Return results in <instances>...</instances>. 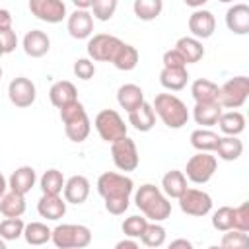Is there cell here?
I'll return each instance as SVG.
<instances>
[{"instance_id":"cell-1","label":"cell","mask_w":249,"mask_h":249,"mask_svg":"<svg viewBox=\"0 0 249 249\" xmlns=\"http://www.w3.org/2000/svg\"><path fill=\"white\" fill-rule=\"evenodd\" d=\"M134 183L128 175L117 171H105L97 179V193L105 200V210L113 216H121L128 210Z\"/></svg>"},{"instance_id":"cell-2","label":"cell","mask_w":249,"mask_h":249,"mask_svg":"<svg viewBox=\"0 0 249 249\" xmlns=\"http://www.w3.org/2000/svg\"><path fill=\"white\" fill-rule=\"evenodd\" d=\"M134 204L140 208L146 220L152 222H163L171 216V202L161 193L160 187L152 183H144L134 193Z\"/></svg>"},{"instance_id":"cell-3","label":"cell","mask_w":249,"mask_h":249,"mask_svg":"<svg viewBox=\"0 0 249 249\" xmlns=\"http://www.w3.org/2000/svg\"><path fill=\"white\" fill-rule=\"evenodd\" d=\"M152 109L167 128H183L189 121L187 105L173 93H158Z\"/></svg>"},{"instance_id":"cell-4","label":"cell","mask_w":249,"mask_h":249,"mask_svg":"<svg viewBox=\"0 0 249 249\" xmlns=\"http://www.w3.org/2000/svg\"><path fill=\"white\" fill-rule=\"evenodd\" d=\"M60 119H62L64 132H66L68 140L84 142L89 136L91 123H89V117H88V113H86V109L80 101H74V103L62 107L60 109Z\"/></svg>"},{"instance_id":"cell-5","label":"cell","mask_w":249,"mask_h":249,"mask_svg":"<svg viewBox=\"0 0 249 249\" xmlns=\"http://www.w3.org/2000/svg\"><path fill=\"white\" fill-rule=\"evenodd\" d=\"M51 241L56 249H84L91 243V230L82 224H60L53 230Z\"/></svg>"},{"instance_id":"cell-6","label":"cell","mask_w":249,"mask_h":249,"mask_svg":"<svg viewBox=\"0 0 249 249\" xmlns=\"http://www.w3.org/2000/svg\"><path fill=\"white\" fill-rule=\"evenodd\" d=\"M249 97V78L233 76L222 88H218V103L222 109H239Z\"/></svg>"},{"instance_id":"cell-7","label":"cell","mask_w":249,"mask_h":249,"mask_svg":"<svg viewBox=\"0 0 249 249\" xmlns=\"http://www.w3.org/2000/svg\"><path fill=\"white\" fill-rule=\"evenodd\" d=\"M93 126H95L97 134L101 136V140L111 142V144L126 136V124H124L123 117L115 109H103V111H99L95 115Z\"/></svg>"},{"instance_id":"cell-8","label":"cell","mask_w":249,"mask_h":249,"mask_svg":"<svg viewBox=\"0 0 249 249\" xmlns=\"http://www.w3.org/2000/svg\"><path fill=\"white\" fill-rule=\"evenodd\" d=\"M216 167H218V160L212 156V154H206V152H196L189 161H187V167H185V177L195 183V185H204L212 179V175L216 173Z\"/></svg>"},{"instance_id":"cell-9","label":"cell","mask_w":249,"mask_h":249,"mask_svg":"<svg viewBox=\"0 0 249 249\" xmlns=\"http://www.w3.org/2000/svg\"><path fill=\"white\" fill-rule=\"evenodd\" d=\"M123 41L115 35L109 33H97L93 37H89L88 41V56L89 60H97V62H111L117 54V51L121 49Z\"/></svg>"},{"instance_id":"cell-10","label":"cell","mask_w":249,"mask_h":249,"mask_svg":"<svg viewBox=\"0 0 249 249\" xmlns=\"http://www.w3.org/2000/svg\"><path fill=\"white\" fill-rule=\"evenodd\" d=\"M111 156H113V163L117 165V169L121 171H134L140 163V156H138V148L134 144L132 138L124 136L117 142L111 144Z\"/></svg>"},{"instance_id":"cell-11","label":"cell","mask_w":249,"mask_h":249,"mask_svg":"<svg viewBox=\"0 0 249 249\" xmlns=\"http://www.w3.org/2000/svg\"><path fill=\"white\" fill-rule=\"evenodd\" d=\"M179 208L187 216H206L212 210V196L200 189H187L179 198Z\"/></svg>"},{"instance_id":"cell-12","label":"cell","mask_w":249,"mask_h":249,"mask_svg":"<svg viewBox=\"0 0 249 249\" xmlns=\"http://www.w3.org/2000/svg\"><path fill=\"white\" fill-rule=\"evenodd\" d=\"M8 97L12 101V105L19 107V109H25V107H31L35 103V97H37V89H35V84L25 78V76H18L14 78L10 84H8Z\"/></svg>"},{"instance_id":"cell-13","label":"cell","mask_w":249,"mask_h":249,"mask_svg":"<svg viewBox=\"0 0 249 249\" xmlns=\"http://www.w3.org/2000/svg\"><path fill=\"white\" fill-rule=\"evenodd\" d=\"M29 12L47 23H60L66 18V4L62 0H29Z\"/></svg>"},{"instance_id":"cell-14","label":"cell","mask_w":249,"mask_h":249,"mask_svg":"<svg viewBox=\"0 0 249 249\" xmlns=\"http://www.w3.org/2000/svg\"><path fill=\"white\" fill-rule=\"evenodd\" d=\"M216 29V18L210 10H195L191 16H189V31H191V37L195 39H208L212 37Z\"/></svg>"},{"instance_id":"cell-15","label":"cell","mask_w":249,"mask_h":249,"mask_svg":"<svg viewBox=\"0 0 249 249\" xmlns=\"http://www.w3.org/2000/svg\"><path fill=\"white\" fill-rule=\"evenodd\" d=\"M66 29L74 39H88L93 33V18L89 10H74L68 16Z\"/></svg>"},{"instance_id":"cell-16","label":"cell","mask_w":249,"mask_h":249,"mask_svg":"<svg viewBox=\"0 0 249 249\" xmlns=\"http://www.w3.org/2000/svg\"><path fill=\"white\" fill-rule=\"evenodd\" d=\"M226 25L235 35H247L249 33V6L243 2L230 6L226 12Z\"/></svg>"},{"instance_id":"cell-17","label":"cell","mask_w":249,"mask_h":249,"mask_svg":"<svg viewBox=\"0 0 249 249\" xmlns=\"http://www.w3.org/2000/svg\"><path fill=\"white\" fill-rule=\"evenodd\" d=\"M21 47H23V51H25L27 56H31V58H41V56H45V54L49 53V49H51V39H49V35H47L45 31H41V29H31V31L25 33Z\"/></svg>"},{"instance_id":"cell-18","label":"cell","mask_w":249,"mask_h":249,"mask_svg":"<svg viewBox=\"0 0 249 249\" xmlns=\"http://www.w3.org/2000/svg\"><path fill=\"white\" fill-rule=\"evenodd\" d=\"M89 187L91 185H89L88 177H84V175H72L70 179H66L64 189H62L64 200L70 202V204H82V202H86L88 196H89Z\"/></svg>"},{"instance_id":"cell-19","label":"cell","mask_w":249,"mask_h":249,"mask_svg":"<svg viewBox=\"0 0 249 249\" xmlns=\"http://www.w3.org/2000/svg\"><path fill=\"white\" fill-rule=\"evenodd\" d=\"M37 212L45 220H60L66 214V200L60 195H41L37 202Z\"/></svg>"},{"instance_id":"cell-20","label":"cell","mask_w":249,"mask_h":249,"mask_svg":"<svg viewBox=\"0 0 249 249\" xmlns=\"http://www.w3.org/2000/svg\"><path fill=\"white\" fill-rule=\"evenodd\" d=\"M49 99L51 103L56 107V109H62L74 101H78V89L72 82L68 80H60V82H54L49 89Z\"/></svg>"},{"instance_id":"cell-21","label":"cell","mask_w":249,"mask_h":249,"mask_svg":"<svg viewBox=\"0 0 249 249\" xmlns=\"http://www.w3.org/2000/svg\"><path fill=\"white\" fill-rule=\"evenodd\" d=\"M35 181H37L35 169H33L31 165H21V167H18V169L10 175L8 187H10V191H14V193L25 196V195L35 187Z\"/></svg>"},{"instance_id":"cell-22","label":"cell","mask_w":249,"mask_h":249,"mask_svg":"<svg viewBox=\"0 0 249 249\" xmlns=\"http://www.w3.org/2000/svg\"><path fill=\"white\" fill-rule=\"evenodd\" d=\"M117 101L126 113H132L144 103V91L136 84H123L117 89Z\"/></svg>"},{"instance_id":"cell-23","label":"cell","mask_w":249,"mask_h":249,"mask_svg":"<svg viewBox=\"0 0 249 249\" xmlns=\"http://www.w3.org/2000/svg\"><path fill=\"white\" fill-rule=\"evenodd\" d=\"M187 189V177L179 169H171L161 177V193L167 198H179Z\"/></svg>"},{"instance_id":"cell-24","label":"cell","mask_w":249,"mask_h":249,"mask_svg":"<svg viewBox=\"0 0 249 249\" xmlns=\"http://www.w3.org/2000/svg\"><path fill=\"white\" fill-rule=\"evenodd\" d=\"M195 103H218V84L208 78H196L191 86Z\"/></svg>"},{"instance_id":"cell-25","label":"cell","mask_w":249,"mask_h":249,"mask_svg":"<svg viewBox=\"0 0 249 249\" xmlns=\"http://www.w3.org/2000/svg\"><path fill=\"white\" fill-rule=\"evenodd\" d=\"M222 107L220 103H195V109H193V119L196 124H200L202 128H208V126H214L218 124V119L222 115Z\"/></svg>"},{"instance_id":"cell-26","label":"cell","mask_w":249,"mask_h":249,"mask_svg":"<svg viewBox=\"0 0 249 249\" xmlns=\"http://www.w3.org/2000/svg\"><path fill=\"white\" fill-rule=\"evenodd\" d=\"M175 51L183 56L185 64H195L204 56V47L195 37H181L175 43Z\"/></svg>"},{"instance_id":"cell-27","label":"cell","mask_w":249,"mask_h":249,"mask_svg":"<svg viewBox=\"0 0 249 249\" xmlns=\"http://www.w3.org/2000/svg\"><path fill=\"white\" fill-rule=\"evenodd\" d=\"M128 123H130L136 130H140V132L152 130L154 124H156V113H154V109H152V103L144 101L138 109H134L132 113H128Z\"/></svg>"},{"instance_id":"cell-28","label":"cell","mask_w":249,"mask_h":249,"mask_svg":"<svg viewBox=\"0 0 249 249\" xmlns=\"http://www.w3.org/2000/svg\"><path fill=\"white\" fill-rule=\"evenodd\" d=\"M214 152L224 161H235L243 154V142L237 136H220Z\"/></svg>"},{"instance_id":"cell-29","label":"cell","mask_w":249,"mask_h":249,"mask_svg":"<svg viewBox=\"0 0 249 249\" xmlns=\"http://www.w3.org/2000/svg\"><path fill=\"white\" fill-rule=\"evenodd\" d=\"M189 72L187 68H161L160 72V84L169 91H179L187 86Z\"/></svg>"},{"instance_id":"cell-30","label":"cell","mask_w":249,"mask_h":249,"mask_svg":"<svg viewBox=\"0 0 249 249\" xmlns=\"http://www.w3.org/2000/svg\"><path fill=\"white\" fill-rule=\"evenodd\" d=\"M218 126L226 136H239L245 130V117L239 111H226L220 115Z\"/></svg>"},{"instance_id":"cell-31","label":"cell","mask_w":249,"mask_h":249,"mask_svg":"<svg viewBox=\"0 0 249 249\" xmlns=\"http://www.w3.org/2000/svg\"><path fill=\"white\" fill-rule=\"evenodd\" d=\"M25 212V196L18 195L14 191H8L0 198V214L6 218H21Z\"/></svg>"},{"instance_id":"cell-32","label":"cell","mask_w":249,"mask_h":249,"mask_svg":"<svg viewBox=\"0 0 249 249\" xmlns=\"http://www.w3.org/2000/svg\"><path fill=\"white\" fill-rule=\"evenodd\" d=\"M111 64H113L117 70H123V72L134 70L136 64H138V51H136V47H132V45H128V43L123 41V45H121V49L117 51V54H115V58L111 60Z\"/></svg>"},{"instance_id":"cell-33","label":"cell","mask_w":249,"mask_h":249,"mask_svg":"<svg viewBox=\"0 0 249 249\" xmlns=\"http://www.w3.org/2000/svg\"><path fill=\"white\" fill-rule=\"evenodd\" d=\"M218 134L210 128H196L191 132V146L196 150V152H214L216 150V144H218Z\"/></svg>"},{"instance_id":"cell-34","label":"cell","mask_w":249,"mask_h":249,"mask_svg":"<svg viewBox=\"0 0 249 249\" xmlns=\"http://www.w3.org/2000/svg\"><path fill=\"white\" fill-rule=\"evenodd\" d=\"M51 233L53 230L47 228V224L43 222H31V224H25L23 228V239L27 241V245H33V247H39L51 241Z\"/></svg>"},{"instance_id":"cell-35","label":"cell","mask_w":249,"mask_h":249,"mask_svg":"<svg viewBox=\"0 0 249 249\" xmlns=\"http://www.w3.org/2000/svg\"><path fill=\"white\" fill-rule=\"evenodd\" d=\"M64 183H66V179H64L62 171H58V169H47L39 179L43 195H60L64 189Z\"/></svg>"},{"instance_id":"cell-36","label":"cell","mask_w":249,"mask_h":249,"mask_svg":"<svg viewBox=\"0 0 249 249\" xmlns=\"http://www.w3.org/2000/svg\"><path fill=\"white\" fill-rule=\"evenodd\" d=\"M132 10H134V16L142 21H152L156 19L161 10H163V2L161 0H134L132 4Z\"/></svg>"},{"instance_id":"cell-37","label":"cell","mask_w":249,"mask_h":249,"mask_svg":"<svg viewBox=\"0 0 249 249\" xmlns=\"http://www.w3.org/2000/svg\"><path fill=\"white\" fill-rule=\"evenodd\" d=\"M165 237H167L165 228H163L160 222H152V224L146 226V230H144V233H142L140 239H142V243H144L146 247L156 249V247H161V245L165 243Z\"/></svg>"},{"instance_id":"cell-38","label":"cell","mask_w":249,"mask_h":249,"mask_svg":"<svg viewBox=\"0 0 249 249\" xmlns=\"http://www.w3.org/2000/svg\"><path fill=\"white\" fill-rule=\"evenodd\" d=\"M23 220L21 218H6L0 222V239L4 241H16L23 235Z\"/></svg>"},{"instance_id":"cell-39","label":"cell","mask_w":249,"mask_h":249,"mask_svg":"<svg viewBox=\"0 0 249 249\" xmlns=\"http://www.w3.org/2000/svg\"><path fill=\"white\" fill-rule=\"evenodd\" d=\"M150 222L144 218V216H138V214H134V216H128V218H124V222H123V231H124V235L128 237V239H136V237H142V233H144V230H146V226H148Z\"/></svg>"},{"instance_id":"cell-40","label":"cell","mask_w":249,"mask_h":249,"mask_svg":"<svg viewBox=\"0 0 249 249\" xmlns=\"http://www.w3.org/2000/svg\"><path fill=\"white\" fill-rule=\"evenodd\" d=\"M220 247L222 249H249V235L245 231H237V230L224 231Z\"/></svg>"},{"instance_id":"cell-41","label":"cell","mask_w":249,"mask_h":249,"mask_svg":"<svg viewBox=\"0 0 249 249\" xmlns=\"http://www.w3.org/2000/svg\"><path fill=\"white\" fill-rule=\"evenodd\" d=\"M212 228L218 231L233 230V208L231 206H220L212 214Z\"/></svg>"},{"instance_id":"cell-42","label":"cell","mask_w":249,"mask_h":249,"mask_svg":"<svg viewBox=\"0 0 249 249\" xmlns=\"http://www.w3.org/2000/svg\"><path fill=\"white\" fill-rule=\"evenodd\" d=\"M93 14L91 18L99 19V21H109L117 10V0H91V8H89Z\"/></svg>"},{"instance_id":"cell-43","label":"cell","mask_w":249,"mask_h":249,"mask_svg":"<svg viewBox=\"0 0 249 249\" xmlns=\"http://www.w3.org/2000/svg\"><path fill=\"white\" fill-rule=\"evenodd\" d=\"M233 230L237 231H249V202H241L237 208H233Z\"/></svg>"},{"instance_id":"cell-44","label":"cell","mask_w":249,"mask_h":249,"mask_svg":"<svg viewBox=\"0 0 249 249\" xmlns=\"http://www.w3.org/2000/svg\"><path fill=\"white\" fill-rule=\"evenodd\" d=\"M74 76L76 78H80V80H91L93 78V74H95V64H93V60H89V58H78L76 62H74Z\"/></svg>"},{"instance_id":"cell-45","label":"cell","mask_w":249,"mask_h":249,"mask_svg":"<svg viewBox=\"0 0 249 249\" xmlns=\"http://www.w3.org/2000/svg\"><path fill=\"white\" fill-rule=\"evenodd\" d=\"M161 62H163V68H187V64H185L183 56H181L175 49L165 51V53H163Z\"/></svg>"},{"instance_id":"cell-46","label":"cell","mask_w":249,"mask_h":249,"mask_svg":"<svg viewBox=\"0 0 249 249\" xmlns=\"http://www.w3.org/2000/svg\"><path fill=\"white\" fill-rule=\"evenodd\" d=\"M0 45L4 49V54L16 51L18 47V35L14 29H6V31H0Z\"/></svg>"},{"instance_id":"cell-47","label":"cell","mask_w":249,"mask_h":249,"mask_svg":"<svg viewBox=\"0 0 249 249\" xmlns=\"http://www.w3.org/2000/svg\"><path fill=\"white\" fill-rule=\"evenodd\" d=\"M12 29V14L6 8H0V31Z\"/></svg>"},{"instance_id":"cell-48","label":"cell","mask_w":249,"mask_h":249,"mask_svg":"<svg viewBox=\"0 0 249 249\" xmlns=\"http://www.w3.org/2000/svg\"><path fill=\"white\" fill-rule=\"evenodd\" d=\"M167 249H195V247H193V243H191L189 239L177 237V239H173V241L167 245Z\"/></svg>"},{"instance_id":"cell-49","label":"cell","mask_w":249,"mask_h":249,"mask_svg":"<svg viewBox=\"0 0 249 249\" xmlns=\"http://www.w3.org/2000/svg\"><path fill=\"white\" fill-rule=\"evenodd\" d=\"M115 249H140V245L134 239H123L115 245Z\"/></svg>"},{"instance_id":"cell-50","label":"cell","mask_w":249,"mask_h":249,"mask_svg":"<svg viewBox=\"0 0 249 249\" xmlns=\"http://www.w3.org/2000/svg\"><path fill=\"white\" fill-rule=\"evenodd\" d=\"M74 8L76 10H89L91 8V0H74Z\"/></svg>"},{"instance_id":"cell-51","label":"cell","mask_w":249,"mask_h":249,"mask_svg":"<svg viewBox=\"0 0 249 249\" xmlns=\"http://www.w3.org/2000/svg\"><path fill=\"white\" fill-rule=\"evenodd\" d=\"M6 189H8V181L4 179V175H0V198L6 195Z\"/></svg>"},{"instance_id":"cell-52","label":"cell","mask_w":249,"mask_h":249,"mask_svg":"<svg viewBox=\"0 0 249 249\" xmlns=\"http://www.w3.org/2000/svg\"><path fill=\"white\" fill-rule=\"evenodd\" d=\"M0 249H8V247H6V241H4V239H0Z\"/></svg>"},{"instance_id":"cell-53","label":"cell","mask_w":249,"mask_h":249,"mask_svg":"<svg viewBox=\"0 0 249 249\" xmlns=\"http://www.w3.org/2000/svg\"><path fill=\"white\" fill-rule=\"evenodd\" d=\"M206 249H222L220 245H210V247H206Z\"/></svg>"},{"instance_id":"cell-54","label":"cell","mask_w":249,"mask_h":249,"mask_svg":"<svg viewBox=\"0 0 249 249\" xmlns=\"http://www.w3.org/2000/svg\"><path fill=\"white\" fill-rule=\"evenodd\" d=\"M0 56H4V49H2V45H0Z\"/></svg>"},{"instance_id":"cell-55","label":"cell","mask_w":249,"mask_h":249,"mask_svg":"<svg viewBox=\"0 0 249 249\" xmlns=\"http://www.w3.org/2000/svg\"><path fill=\"white\" fill-rule=\"evenodd\" d=\"M0 78H2V66H0Z\"/></svg>"},{"instance_id":"cell-56","label":"cell","mask_w":249,"mask_h":249,"mask_svg":"<svg viewBox=\"0 0 249 249\" xmlns=\"http://www.w3.org/2000/svg\"><path fill=\"white\" fill-rule=\"evenodd\" d=\"M0 175H2V171H0Z\"/></svg>"}]
</instances>
